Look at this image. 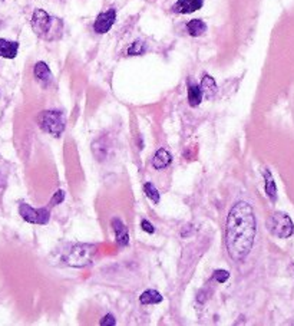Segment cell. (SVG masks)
<instances>
[{"label":"cell","mask_w":294,"mask_h":326,"mask_svg":"<svg viewBox=\"0 0 294 326\" xmlns=\"http://www.w3.org/2000/svg\"><path fill=\"white\" fill-rule=\"evenodd\" d=\"M257 233V221L252 207L245 201H237L225 221V247L236 262L244 260L250 253Z\"/></svg>","instance_id":"obj_1"},{"label":"cell","mask_w":294,"mask_h":326,"mask_svg":"<svg viewBox=\"0 0 294 326\" xmlns=\"http://www.w3.org/2000/svg\"><path fill=\"white\" fill-rule=\"evenodd\" d=\"M33 32L45 41H57L63 33V23L60 19L53 17L43 9H36L32 16Z\"/></svg>","instance_id":"obj_2"},{"label":"cell","mask_w":294,"mask_h":326,"mask_svg":"<svg viewBox=\"0 0 294 326\" xmlns=\"http://www.w3.org/2000/svg\"><path fill=\"white\" fill-rule=\"evenodd\" d=\"M97 253L95 244H72L65 253V263L72 268H85L92 263Z\"/></svg>","instance_id":"obj_3"},{"label":"cell","mask_w":294,"mask_h":326,"mask_svg":"<svg viewBox=\"0 0 294 326\" xmlns=\"http://www.w3.org/2000/svg\"><path fill=\"white\" fill-rule=\"evenodd\" d=\"M38 125L43 132H48L57 138L66 128V119L60 111H42L38 115Z\"/></svg>","instance_id":"obj_4"},{"label":"cell","mask_w":294,"mask_h":326,"mask_svg":"<svg viewBox=\"0 0 294 326\" xmlns=\"http://www.w3.org/2000/svg\"><path fill=\"white\" fill-rule=\"evenodd\" d=\"M267 228L273 236L279 239H287L294 233V224L292 218L286 213H280V212H276L268 217Z\"/></svg>","instance_id":"obj_5"},{"label":"cell","mask_w":294,"mask_h":326,"mask_svg":"<svg viewBox=\"0 0 294 326\" xmlns=\"http://www.w3.org/2000/svg\"><path fill=\"white\" fill-rule=\"evenodd\" d=\"M19 214L25 221L32 224H46L50 218V212L48 209H33L26 203L19 206Z\"/></svg>","instance_id":"obj_6"},{"label":"cell","mask_w":294,"mask_h":326,"mask_svg":"<svg viewBox=\"0 0 294 326\" xmlns=\"http://www.w3.org/2000/svg\"><path fill=\"white\" fill-rule=\"evenodd\" d=\"M115 20H116V10L113 7H111L106 12H102V13L98 14V17H97V20L94 23V30L98 35H103V33L111 30Z\"/></svg>","instance_id":"obj_7"},{"label":"cell","mask_w":294,"mask_h":326,"mask_svg":"<svg viewBox=\"0 0 294 326\" xmlns=\"http://www.w3.org/2000/svg\"><path fill=\"white\" fill-rule=\"evenodd\" d=\"M204 6V0H178L172 6V12L181 14L194 13Z\"/></svg>","instance_id":"obj_8"},{"label":"cell","mask_w":294,"mask_h":326,"mask_svg":"<svg viewBox=\"0 0 294 326\" xmlns=\"http://www.w3.org/2000/svg\"><path fill=\"white\" fill-rule=\"evenodd\" d=\"M33 73H35V78L36 81L41 84L42 86H49L53 81V76H52V72L49 69V66L45 63V62H38L35 65V69H33Z\"/></svg>","instance_id":"obj_9"},{"label":"cell","mask_w":294,"mask_h":326,"mask_svg":"<svg viewBox=\"0 0 294 326\" xmlns=\"http://www.w3.org/2000/svg\"><path fill=\"white\" fill-rule=\"evenodd\" d=\"M111 224H112L113 231H115V239H116L118 246H121V247L126 246L129 243V233H128L125 224L119 218H113Z\"/></svg>","instance_id":"obj_10"},{"label":"cell","mask_w":294,"mask_h":326,"mask_svg":"<svg viewBox=\"0 0 294 326\" xmlns=\"http://www.w3.org/2000/svg\"><path fill=\"white\" fill-rule=\"evenodd\" d=\"M17 52H19V43L0 38V57L14 59L17 56Z\"/></svg>","instance_id":"obj_11"},{"label":"cell","mask_w":294,"mask_h":326,"mask_svg":"<svg viewBox=\"0 0 294 326\" xmlns=\"http://www.w3.org/2000/svg\"><path fill=\"white\" fill-rule=\"evenodd\" d=\"M171 161H172L171 154H169L167 150L161 148V150H158L154 154V157H152V167H154L155 170H164V168H167L169 164H171Z\"/></svg>","instance_id":"obj_12"},{"label":"cell","mask_w":294,"mask_h":326,"mask_svg":"<svg viewBox=\"0 0 294 326\" xmlns=\"http://www.w3.org/2000/svg\"><path fill=\"white\" fill-rule=\"evenodd\" d=\"M201 91H202V95L205 97V98H212L215 94H217V84H215V81H214V78L210 76L208 73H205L204 76H202V81H201Z\"/></svg>","instance_id":"obj_13"},{"label":"cell","mask_w":294,"mask_h":326,"mask_svg":"<svg viewBox=\"0 0 294 326\" xmlns=\"http://www.w3.org/2000/svg\"><path fill=\"white\" fill-rule=\"evenodd\" d=\"M187 32L194 38L202 36L207 32V25L201 19H193L187 23Z\"/></svg>","instance_id":"obj_14"},{"label":"cell","mask_w":294,"mask_h":326,"mask_svg":"<svg viewBox=\"0 0 294 326\" xmlns=\"http://www.w3.org/2000/svg\"><path fill=\"white\" fill-rule=\"evenodd\" d=\"M202 91L199 85H196L194 82H190L188 84V102L191 107H198L202 101Z\"/></svg>","instance_id":"obj_15"},{"label":"cell","mask_w":294,"mask_h":326,"mask_svg":"<svg viewBox=\"0 0 294 326\" xmlns=\"http://www.w3.org/2000/svg\"><path fill=\"white\" fill-rule=\"evenodd\" d=\"M140 302L142 305H156V303L162 302V296H161L159 292H156L154 289H149V290H145L141 295Z\"/></svg>","instance_id":"obj_16"},{"label":"cell","mask_w":294,"mask_h":326,"mask_svg":"<svg viewBox=\"0 0 294 326\" xmlns=\"http://www.w3.org/2000/svg\"><path fill=\"white\" fill-rule=\"evenodd\" d=\"M264 180H266V194L271 201H276L277 200V187H276L271 172L268 170H264Z\"/></svg>","instance_id":"obj_17"},{"label":"cell","mask_w":294,"mask_h":326,"mask_svg":"<svg viewBox=\"0 0 294 326\" xmlns=\"http://www.w3.org/2000/svg\"><path fill=\"white\" fill-rule=\"evenodd\" d=\"M144 191H145V196L149 200H152L155 204L159 203V200H161L159 191L155 188V185L152 184V183H145V184H144Z\"/></svg>","instance_id":"obj_18"},{"label":"cell","mask_w":294,"mask_h":326,"mask_svg":"<svg viewBox=\"0 0 294 326\" xmlns=\"http://www.w3.org/2000/svg\"><path fill=\"white\" fill-rule=\"evenodd\" d=\"M144 52H145V43L142 42V41H137V42H134L128 48V55L129 56L142 55Z\"/></svg>","instance_id":"obj_19"},{"label":"cell","mask_w":294,"mask_h":326,"mask_svg":"<svg viewBox=\"0 0 294 326\" xmlns=\"http://www.w3.org/2000/svg\"><path fill=\"white\" fill-rule=\"evenodd\" d=\"M228 277H230V273H228L227 270H217V272L214 273V279H215L218 283H224V282H227Z\"/></svg>","instance_id":"obj_20"},{"label":"cell","mask_w":294,"mask_h":326,"mask_svg":"<svg viewBox=\"0 0 294 326\" xmlns=\"http://www.w3.org/2000/svg\"><path fill=\"white\" fill-rule=\"evenodd\" d=\"M65 200V191L63 190H57L56 193L53 194V197L50 200V206H57Z\"/></svg>","instance_id":"obj_21"},{"label":"cell","mask_w":294,"mask_h":326,"mask_svg":"<svg viewBox=\"0 0 294 326\" xmlns=\"http://www.w3.org/2000/svg\"><path fill=\"white\" fill-rule=\"evenodd\" d=\"M141 227H142L144 231H147V233H149V234H152L155 231L154 226H152L148 220H142V221H141Z\"/></svg>","instance_id":"obj_22"},{"label":"cell","mask_w":294,"mask_h":326,"mask_svg":"<svg viewBox=\"0 0 294 326\" xmlns=\"http://www.w3.org/2000/svg\"><path fill=\"white\" fill-rule=\"evenodd\" d=\"M115 324H116V321H115V318H113L111 313H109V315H106V316H105V318L100 321V325L102 326H106V325L112 326V325H115Z\"/></svg>","instance_id":"obj_23"}]
</instances>
